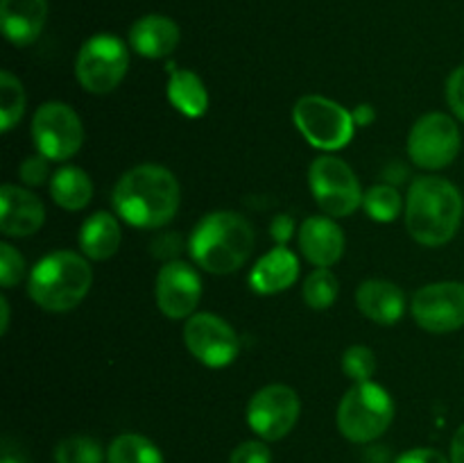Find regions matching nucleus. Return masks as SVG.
Listing matches in <instances>:
<instances>
[{
  "mask_svg": "<svg viewBox=\"0 0 464 463\" xmlns=\"http://www.w3.org/2000/svg\"><path fill=\"white\" fill-rule=\"evenodd\" d=\"M113 212L131 227L159 230L175 218L181 202V186L168 168L140 163L122 172L111 193Z\"/></svg>",
  "mask_w": 464,
  "mask_h": 463,
  "instance_id": "nucleus-1",
  "label": "nucleus"
},
{
  "mask_svg": "<svg viewBox=\"0 0 464 463\" xmlns=\"http://www.w3.org/2000/svg\"><path fill=\"white\" fill-rule=\"evenodd\" d=\"M464 213L460 189L444 177L424 175L411 184L406 200L408 234L426 248L447 245L458 234Z\"/></svg>",
  "mask_w": 464,
  "mask_h": 463,
  "instance_id": "nucleus-2",
  "label": "nucleus"
},
{
  "mask_svg": "<svg viewBox=\"0 0 464 463\" xmlns=\"http://www.w3.org/2000/svg\"><path fill=\"white\" fill-rule=\"evenodd\" d=\"M254 236L252 225L236 212H211L193 227L188 250L193 261L202 271L213 275H229L243 268L252 257Z\"/></svg>",
  "mask_w": 464,
  "mask_h": 463,
  "instance_id": "nucleus-3",
  "label": "nucleus"
},
{
  "mask_svg": "<svg viewBox=\"0 0 464 463\" xmlns=\"http://www.w3.org/2000/svg\"><path fill=\"white\" fill-rule=\"evenodd\" d=\"M93 284V271L82 254L71 250H57L45 254L30 271L27 293L36 307L53 313L75 309L89 295Z\"/></svg>",
  "mask_w": 464,
  "mask_h": 463,
  "instance_id": "nucleus-4",
  "label": "nucleus"
},
{
  "mask_svg": "<svg viewBox=\"0 0 464 463\" xmlns=\"http://www.w3.org/2000/svg\"><path fill=\"white\" fill-rule=\"evenodd\" d=\"M394 420V399L374 381L353 384L343 395L335 413L340 434L352 443H372L388 431Z\"/></svg>",
  "mask_w": 464,
  "mask_h": 463,
  "instance_id": "nucleus-5",
  "label": "nucleus"
},
{
  "mask_svg": "<svg viewBox=\"0 0 464 463\" xmlns=\"http://www.w3.org/2000/svg\"><path fill=\"white\" fill-rule=\"evenodd\" d=\"M293 121L304 139L324 153L343 150L356 132L353 113L324 95L299 98L293 107Z\"/></svg>",
  "mask_w": 464,
  "mask_h": 463,
  "instance_id": "nucleus-6",
  "label": "nucleus"
},
{
  "mask_svg": "<svg viewBox=\"0 0 464 463\" xmlns=\"http://www.w3.org/2000/svg\"><path fill=\"white\" fill-rule=\"evenodd\" d=\"M130 53L116 34H95L82 44L75 62V75L89 94H111L127 75Z\"/></svg>",
  "mask_w": 464,
  "mask_h": 463,
  "instance_id": "nucleus-7",
  "label": "nucleus"
},
{
  "mask_svg": "<svg viewBox=\"0 0 464 463\" xmlns=\"http://www.w3.org/2000/svg\"><path fill=\"white\" fill-rule=\"evenodd\" d=\"M308 184L322 212L331 218L352 216L361 209L365 198L356 172L334 154H322L311 163Z\"/></svg>",
  "mask_w": 464,
  "mask_h": 463,
  "instance_id": "nucleus-8",
  "label": "nucleus"
},
{
  "mask_svg": "<svg viewBox=\"0 0 464 463\" xmlns=\"http://www.w3.org/2000/svg\"><path fill=\"white\" fill-rule=\"evenodd\" d=\"M32 139L50 162H66L84 143V125L72 107L59 100L44 103L32 116Z\"/></svg>",
  "mask_w": 464,
  "mask_h": 463,
  "instance_id": "nucleus-9",
  "label": "nucleus"
},
{
  "mask_svg": "<svg viewBox=\"0 0 464 463\" xmlns=\"http://www.w3.org/2000/svg\"><path fill=\"white\" fill-rule=\"evenodd\" d=\"M460 127L449 113L430 112L412 125L408 134V154L426 171H440L456 162L460 153Z\"/></svg>",
  "mask_w": 464,
  "mask_h": 463,
  "instance_id": "nucleus-10",
  "label": "nucleus"
},
{
  "mask_svg": "<svg viewBox=\"0 0 464 463\" xmlns=\"http://www.w3.org/2000/svg\"><path fill=\"white\" fill-rule=\"evenodd\" d=\"M302 402L295 389L285 384L263 386L247 404V425L258 438L281 440L297 425Z\"/></svg>",
  "mask_w": 464,
  "mask_h": 463,
  "instance_id": "nucleus-11",
  "label": "nucleus"
},
{
  "mask_svg": "<svg viewBox=\"0 0 464 463\" xmlns=\"http://www.w3.org/2000/svg\"><path fill=\"white\" fill-rule=\"evenodd\" d=\"M412 318L430 334L464 327V281H433L421 286L411 304Z\"/></svg>",
  "mask_w": 464,
  "mask_h": 463,
  "instance_id": "nucleus-12",
  "label": "nucleus"
},
{
  "mask_svg": "<svg viewBox=\"0 0 464 463\" xmlns=\"http://www.w3.org/2000/svg\"><path fill=\"white\" fill-rule=\"evenodd\" d=\"M184 343L208 368H227L240 352L236 330L216 313H193L184 325Z\"/></svg>",
  "mask_w": 464,
  "mask_h": 463,
  "instance_id": "nucleus-13",
  "label": "nucleus"
},
{
  "mask_svg": "<svg viewBox=\"0 0 464 463\" xmlns=\"http://www.w3.org/2000/svg\"><path fill=\"white\" fill-rule=\"evenodd\" d=\"M154 295H157V307L163 316L172 320L190 318L202 298V280L190 263L172 259L163 263L159 271Z\"/></svg>",
  "mask_w": 464,
  "mask_h": 463,
  "instance_id": "nucleus-14",
  "label": "nucleus"
},
{
  "mask_svg": "<svg viewBox=\"0 0 464 463\" xmlns=\"http://www.w3.org/2000/svg\"><path fill=\"white\" fill-rule=\"evenodd\" d=\"M45 221L44 202L32 191L16 184L0 189V230L9 239H25L36 234Z\"/></svg>",
  "mask_w": 464,
  "mask_h": 463,
  "instance_id": "nucleus-15",
  "label": "nucleus"
},
{
  "mask_svg": "<svg viewBox=\"0 0 464 463\" xmlns=\"http://www.w3.org/2000/svg\"><path fill=\"white\" fill-rule=\"evenodd\" d=\"M302 254L317 268H331L343 259L344 234L331 216H311L299 227Z\"/></svg>",
  "mask_w": 464,
  "mask_h": 463,
  "instance_id": "nucleus-16",
  "label": "nucleus"
},
{
  "mask_svg": "<svg viewBox=\"0 0 464 463\" xmlns=\"http://www.w3.org/2000/svg\"><path fill=\"white\" fill-rule=\"evenodd\" d=\"M48 18V0H0V27L12 45L25 48L41 36Z\"/></svg>",
  "mask_w": 464,
  "mask_h": 463,
  "instance_id": "nucleus-17",
  "label": "nucleus"
},
{
  "mask_svg": "<svg viewBox=\"0 0 464 463\" xmlns=\"http://www.w3.org/2000/svg\"><path fill=\"white\" fill-rule=\"evenodd\" d=\"M181 41L179 25L170 16L163 14H148L140 16L130 27L131 50L148 59H163L177 50Z\"/></svg>",
  "mask_w": 464,
  "mask_h": 463,
  "instance_id": "nucleus-18",
  "label": "nucleus"
},
{
  "mask_svg": "<svg viewBox=\"0 0 464 463\" xmlns=\"http://www.w3.org/2000/svg\"><path fill=\"white\" fill-rule=\"evenodd\" d=\"M299 277V259L285 245L263 254L249 272V286L258 295H275L290 289Z\"/></svg>",
  "mask_w": 464,
  "mask_h": 463,
  "instance_id": "nucleus-19",
  "label": "nucleus"
},
{
  "mask_svg": "<svg viewBox=\"0 0 464 463\" xmlns=\"http://www.w3.org/2000/svg\"><path fill=\"white\" fill-rule=\"evenodd\" d=\"M356 307L376 325H394L406 311V295L388 280H367L358 286Z\"/></svg>",
  "mask_w": 464,
  "mask_h": 463,
  "instance_id": "nucleus-20",
  "label": "nucleus"
},
{
  "mask_svg": "<svg viewBox=\"0 0 464 463\" xmlns=\"http://www.w3.org/2000/svg\"><path fill=\"white\" fill-rule=\"evenodd\" d=\"M121 222L113 213L95 212L82 222L80 248L91 261H104V259L113 257L121 248Z\"/></svg>",
  "mask_w": 464,
  "mask_h": 463,
  "instance_id": "nucleus-21",
  "label": "nucleus"
},
{
  "mask_svg": "<svg viewBox=\"0 0 464 463\" xmlns=\"http://www.w3.org/2000/svg\"><path fill=\"white\" fill-rule=\"evenodd\" d=\"M168 100L172 107L188 118H202L208 109V91L202 77L188 68H177L172 62L168 64Z\"/></svg>",
  "mask_w": 464,
  "mask_h": 463,
  "instance_id": "nucleus-22",
  "label": "nucleus"
},
{
  "mask_svg": "<svg viewBox=\"0 0 464 463\" xmlns=\"http://www.w3.org/2000/svg\"><path fill=\"white\" fill-rule=\"evenodd\" d=\"M50 198L66 212H80L93 198V182L82 168L63 166L50 177Z\"/></svg>",
  "mask_w": 464,
  "mask_h": 463,
  "instance_id": "nucleus-23",
  "label": "nucleus"
},
{
  "mask_svg": "<svg viewBox=\"0 0 464 463\" xmlns=\"http://www.w3.org/2000/svg\"><path fill=\"white\" fill-rule=\"evenodd\" d=\"M109 463H166L161 449L140 434H121L107 449Z\"/></svg>",
  "mask_w": 464,
  "mask_h": 463,
  "instance_id": "nucleus-24",
  "label": "nucleus"
},
{
  "mask_svg": "<svg viewBox=\"0 0 464 463\" xmlns=\"http://www.w3.org/2000/svg\"><path fill=\"white\" fill-rule=\"evenodd\" d=\"M25 112V91L21 80L9 71L0 73V130L9 132L18 125Z\"/></svg>",
  "mask_w": 464,
  "mask_h": 463,
  "instance_id": "nucleus-25",
  "label": "nucleus"
},
{
  "mask_svg": "<svg viewBox=\"0 0 464 463\" xmlns=\"http://www.w3.org/2000/svg\"><path fill=\"white\" fill-rule=\"evenodd\" d=\"M340 284L338 277L329 271V268H315L311 275L304 281V302L311 309H317V311H324V309L334 307V302L338 300Z\"/></svg>",
  "mask_w": 464,
  "mask_h": 463,
  "instance_id": "nucleus-26",
  "label": "nucleus"
},
{
  "mask_svg": "<svg viewBox=\"0 0 464 463\" xmlns=\"http://www.w3.org/2000/svg\"><path fill=\"white\" fill-rule=\"evenodd\" d=\"M367 216L376 222H392L401 213L403 200L392 184H376L365 191L362 198Z\"/></svg>",
  "mask_w": 464,
  "mask_h": 463,
  "instance_id": "nucleus-27",
  "label": "nucleus"
},
{
  "mask_svg": "<svg viewBox=\"0 0 464 463\" xmlns=\"http://www.w3.org/2000/svg\"><path fill=\"white\" fill-rule=\"evenodd\" d=\"M102 445L91 436H68L54 448V463H102Z\"/></svg>",
  "mask_w": 464,
  "mask_h": 463,
  "instance_id": "nucleus-28",
  "label": "nucleus"
},
{
  "mask_svg": "<svg viewBox=\"0 0 464 463\" xmlns=\"http://www.w3.org/2000/svg\"><path fill=\"white\" fill-rule=\"evenodd\" d=\"M343 370L356 384L372 381L376 372V354L367 345H352L343 354Z\"/></svg>",
  "mask_w": 464,
  "mask_h": 463,
  "instance_id": "nucleus-29",
  "label": "nucleus"
},
{
  "mask_svg": "<svg viewBox=\"0 0 464 463\" xmlns=\"http://www.w3.org/2000/svg\"><path fill=\"white\" fill-rule=\"evenodd\" d=\"M25 277V259L14 245L0 243V281L5 289H14Z\"/></svg>",
  "mask_w": 464,
  "mask_h": 463,
  "instance_id": "nucleus-30",
  "label": "nucleus"
},
{
  "mask_svg": "<svg viewBox=\"0 0 464 463\" xmlns=\"http://www.w3.org/2000/svg\"><path fill=\"white\" fill-rule=\"evenodd\" d=\"M18 175H21V182L27 186H41L48 182L50 177V159L44 157V154H32V157H25V162L18 168Z\"/></svg>",
  "mask_w": 464,
  "mask_h": 463,
  "instance_id": "nucleus-31",
  "label": "nucleus"
},
{
  "mask_svg": "<svg viewBox=\"0 0 464 463\" xmlns=\"http://www.w3.org/2000/svg\"><path fill=\"white\" fill-rule=\"evenodd\" d=\"M229 463H272V452L266 440H245L231 452Z\"/></svg>",
  "mask_w": 464,
  "mask_h": 463,
  "instance_id": "nucleus-32",
  "label": "nucleus"
},
{
  "mask_svg": "<svg viewBox=\"0 0 464 463\" xmlns=\"http://www.w3.org/2000/svg\"><path fill=\"white\" fill-rule=\"evenodd\" d=\"M447 103L453 116L464 123V66H458L447 80Z\"/></svg>",
  "mask_w": 464,
  "mask_h": 463,
  "instance_id": "nucleus-33",
  "label": "nucleus"
},
{
  "mask_svg": "<svg viewBox=\"0 0 464 463\" xmlns=\"http://www.w3.org/2000/svg\"><path fill=\"white\" fill-rule=\"evenodd\" d=\"M394 463H451V458H447L442 452H438V449L415 448L403 452Z\"/></svg>",
  "mask_w": 464,
  "mask_h": 463,
  "instance_id": "nucleus-34",
  "label": "nucleus"
},
{
  "mask_svg": "<svg viewBox=\"0 0 464 463\" xmlns=\"http://www.w3.org/2000/svg\"><path fill=\"white\" fill-rule=\"evenodd\" d=\"M270 234L272 239L279 245H285L295 234V221L288 216V213H279V216L272 218L270 222Z\"/></svg>",
  "mask_w": 464,
  "mask_h": 463,
  "instance_id": "nucleus-35",
  "label": "nucleus"
},
{
  "mask_svg": "<svg viewBox=\"0 0 464 463\" xmlns=\"http://www.w3.org/2000/svg\"><path fill=\"white\" fill-rule=\"evenodd\" d=\"M451 463H464V425L458 427L451 440Z\"/></svg>",
  "mask_w": 464,
  "mask_h": 463,
  "instance_id": "nucleus-36",
  "label": "nucleus"
},
{
  "mask_svg": "<svg viewBox=\"0 0 464 463\" xmlns=\"http://www.w3.org/2000/svg\"><path fill=\"white\" fill-rule=\"evenodd\" d=\"M353 121H356V125H370V123H374L376 118V112L372 104H361L358 109H353Z\"/></svg>",
  "mask_w": 464,
  "mask_h": 463,
  "instance_id": "nucleus-37",
  "label": "nucleus"
},
{
  "mask_svg": "<svg viewBox=\"0 0 464 463\" xmlns=\"http://www.w3.org/2000/svg\"><path fill=\"white\" fill-rule=\"evenodd\" d=\"M9 330V302L7 298H0V334H7Z\"/></svg>",
  "mask_w": 464,
  "mask_h": 463,
  "instance_id": "nucleus-38",
  "label": "nucleus"
},
{
  "mask_svg": "<svg viewBox=\"0 0 464 463\" xmlns=\"http://www.w3.org/2000/svg\"><path fill=\"white\" fill-rule=\"evenodd\" d=\"M0 463H25V461H23L21 454H14L12 449L5 448V449H3V458H0Z\"/></svg>",
  "mask_w": 464,
  "mask_h": 463,
  "instance_id": "nucleus-39",
  "label": "nucleus"
}]
</instances>
